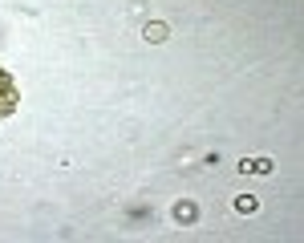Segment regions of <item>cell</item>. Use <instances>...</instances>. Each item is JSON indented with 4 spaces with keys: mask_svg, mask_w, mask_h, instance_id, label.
Instances as JSON below:
<instances>
[{
    "mask_svg": "<svg viewBox=\"0 0 304 243\" xmlns=\"http://www.w3.org/2000/svg\"><path fill=\"white\" fill-rule=\"evenodd\" d=\"M146 41H166V25H146Z\"/></svg>",
    "mask_w": 304,
    "mask_h": 243,
    "instance_id": "obj_1",
    "label": "cell"
}]
</instances>
